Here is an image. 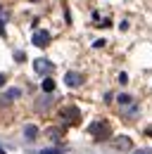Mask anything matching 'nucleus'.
<instances>
[{
    "label": "nucleus",
    "instance_id": "6",
    "mask_svg": "<svg viewBox=\"0 0 152 154\" xmlns=\"http://www.w3.org/2000/svg\"><path fill=\"white\" fill-rule=\"evenodd\" d=\"M43 90H45V93H52V90H55V81H52V78H45V81H43Z\"/></svg>",
    "mask_w": 152,
    "mask_h": 154
},
{
    "label": "nucleus",
    "instance_id": "10",
    "mask_svg": "<svg viewBox=\"0 0 152 154\" xmlns=\"http://www.w3.org/2000/svg\"><path fill=\"white\" fill-rule=\"evenodd\" d=\"M21 95V90H17V88H12V90H7V97L12 100V97H19Z\"/></svg>",
    "mask_w": 152,
    "mask_h": 154
},
{
    "label": "nucleus",
    "instance_id": "8",
    "mask_svg": "<svg viewBox=\"0 0 152 154\" xmlns=\"http://www.w3.org/2000/svg\"><path fill=\"white\" fill-rule=\"evenodd\" d=\"M67 152V147H52V149H43L40 154H64Z\"/></svg>",
    "mask_w": 152,
    "mask_h": 154
},
{
    "label": "nucleus",
    "instance_id": "5",
    "mask_svg": "<svg viewBox=\"0 0 152 154\" xmlns=\"http://www.w3.org/2000/svg\"><path fill=\"white\" fill-rule=\"evenodd\" d=\"M64 81H67V85H69V88H76V85H81V81H83V76H81V74H76V71H69Z\"/></svg>",
    "mask_w": 152,
    "mask_h": 154
},
{
    "label": "nucleus",
    "instance_id": "9",
    "mask_svg": "<svg viewBox=\"0 0 152 154\" xmlns=\"http://www.w3.org/2000/svg\"><path fill=\"white\" fill-rule=\"evenodd\" d=\"M24 133L29 135V137H36L38 131H36V126H26V128H24Z\"/></svg>",
    "mask_w": 152,
    "mask_h": 154
},
{
    "label": "nucleus",
    "instance_id": "16",
    "mask_svg": "<svg viewBox=\"0 0 152 154\" xmlns=\"http://www.w3.org/2000/svg\"><path fill=\"white\" fill-rule=\"evenodd\" d=\"M0 154H5V149H2V147H0Z\"/></svg>",
    "mask_w": 152,
    "mask_h": 154
},
{
    "label": "nucleus",
    "instance_id": "12",
    "mask_svg": "<svg viewBox=\"0 0 152 154\" xmlns=\"http://www.w3.org/2000/svg\"><path fill=\"white\" fill-rule=\"evenodd\" d=\"M119 102H121V104H131V97H128V95H121V97H119Z\"/></svg>",
    "mask_w": 152,
    "mask_h": 154
},
{
    "label": "nucleus",
    "instance_id": "13",
    "mask_svg": "<svg viewBox=\"0 0 152 154\" xmlns=\"http://www.w3.org/2000/svg\"><path fill=\"white\" fill-rule=\"evenodd\" d=\"M0 85H5V74H0Z\"/></svg>",
    "mask_w": 152,
    "mask_h": 154
},
{
    "label": "nucleus",
    "instance_id": "14",
    "mask_svg": "<svg viewBox=\"0 0 152 154\" xmlns=\"http://www.w3.org/2000/svg\"><path fill=\"white\" fill-rule=\"evenodd\" d=\"M135 154H152V152H147V149H140V152H135Z\"/></svg>",
    "mask_w": 152,
    "mask_h": 154
},
{
    "label": "nucleus",
    "instance_id": "3",
    "mask_svg": "<svg viewBox=\"0 0 152 154\" xmlns=\"http://www.w3.org/2000/svg\"><path fill=\"white\" fill-rule=\"evenodd\" d=\"M59 116H62L67 123H78V119H81V112H78L76 107H64V109L59 112Z\"/></svg>",
    "mask_w": 152,
    "mask_h": 154
},
{
    "label": "nucleus",
    "instance_id": "2",
    "mask_svg": "<svg viewBox=\"0 0 152 154\" xmlns=\"http://www.w3.org/2000/svg\"><path fill=\"white\" fill-rule=\"evenodd\" d=\"M31 40H33V45H38V48H45V45L50 43V31H45V29H38V31H33Z\"/></svg>",
    "mask_w": 152,
    "mask_h": 154
},
{
    "label": "nucleus",
    "instance_id": "4",
    "mask_svg": "<svg viewBox=\"0 0 152 154\" xmlns=\"http://www.w3.org/2000/svg\"><path fill=\"white\" fill-rule=\"evenodd\" d=\"M33 69L38 74H48V71H52V62H48V59H33Z\"/></svg>",
    "mask_w": 152,
    "mask_h": 154
},
{
    "label": "nucleus",
    "instance_id": "7",
    "mask_svg": "<svg viewBox=\"0 0 152 154\" xmlns=\"http://www.w3.org/2000/svg\"><path fill=\"white\" fill-rule=\"evenodd\" d=\"M114 145H116V147H121V149H128V147H131V140H128V137H121V140H116Z\"/></svg>",
    "mask_w": 152,
    "mask_h": 154
},
{
    "label": "nucleus",
    "instance_id": "11",
    "mask_svg": "<svg viewBox=\"0 0 152 154\" xmlns=\"http://www.w3.org/2000/svg\"><path fill=\"white\" fill-rule=\"evenodd\" d=\"M14 57H17L19 62H24V59H26V55H24V50H17V52H14Z\"/></svg>",
    "mask_w": 152,
    "mask_h": 154
},
{
    "label": "nucleus",
    "instance_id": "15",
    "mask_svg": "<svg viewBox=\"0 0 152 154\" xmlns=\"http://www.w3.org/2000/svg\"><path fill=\"white\" fill-rule=\"evenodd\" d=\"M147 135H152V128H147Z\"/></svg>",
    "mask_w": 152,
    "mask_h": 154
},
{
    "label": "nucleus",
    "instance_id": "1",
    "mask_svg": "<svg viewBox=\"0 0 152 154\" xmlns=\"http://www.w3.org/2000/svg\"><path fill=\"white\" fill-rule=\"evenodd\" d=\"M88 131H90V135H93L95 140H107L112 135V128H109L107 121H95V123H90Z\"/></svg>",
    "mask_w": 152,
    "mask_h": 154
}]
</instances>
